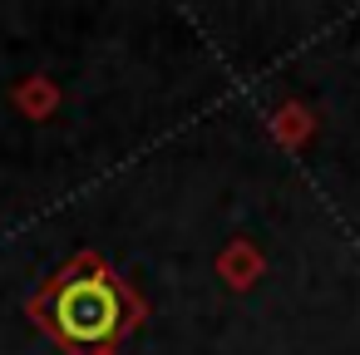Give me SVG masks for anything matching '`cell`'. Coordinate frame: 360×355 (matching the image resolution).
Masks as SVG:
<instances>
[{
  "instance_id": "cell-1",
  "label": "cell",
  "mask_w": 360,
  "mask_h": 355,
  "mask_svg": "<svg viewBox=\"0 0 360 355\" xmlns=\"http://www.w3.org/2000/svg\"><path fill=\"white\" fill-rule=\"evenodd\" d=\"M25 316L65 355H114L119 340L143 321V301L99 252H75L45 281V291L30 296Z\"/></svg>"
}]
</instances>
